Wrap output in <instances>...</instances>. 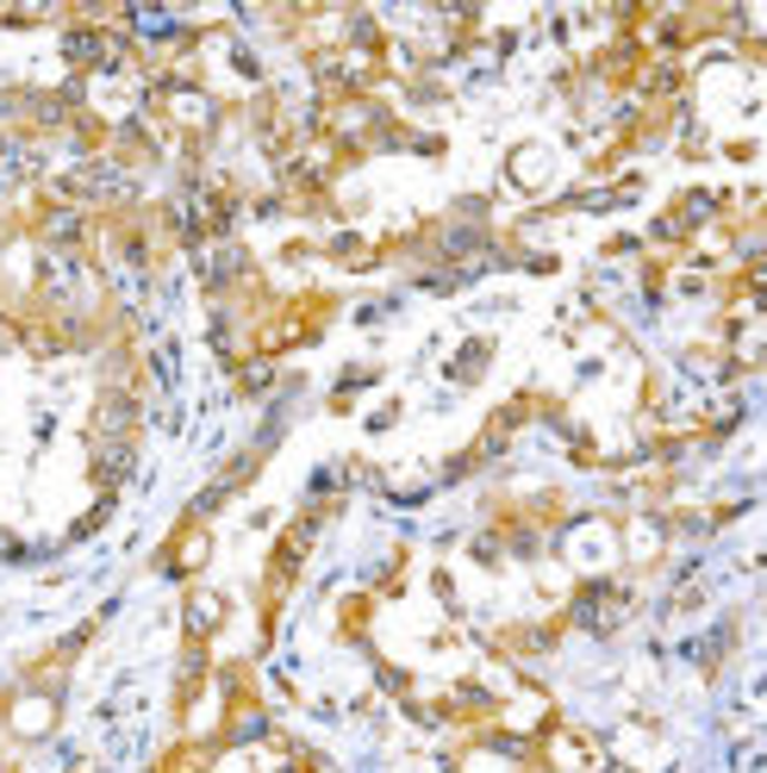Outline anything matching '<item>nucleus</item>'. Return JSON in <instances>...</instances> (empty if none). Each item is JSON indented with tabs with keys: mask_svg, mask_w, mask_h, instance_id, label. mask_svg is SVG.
Wrapping results in <instances>:
<instances>
[{
	"mask_svg": "<svg viewBox=\"0 0 767 773\" xmlns=\"http://www.w3.org/2000/svg\"><path fill=\"white\" fill-rule=\"evenodd\" d=\"M568 617H574L580 631H593V636H611L618 624L630 617V586L618 581H587L574 593V605H568Z\"/></svg>",
	"mask_w": 767,
	"mask_h": 773,
	"instance_id": "1",
	"label": "nucleus"
},
{
	"mask_svg": "<svg viewBox=\"0 0 767 773\" xmlns=\"http://www.w3.org/2000/svg\"><path fill=\"white\" fill-rule=\"evenodd\" d=\"M481 368H486V344H469V356L455 363V375H462V380H474V375H481Z\"/></svg>",
	"mask_w": 767,
	"mask_h": 773,
	"instance_id": "4",
	"label": "nucleus"
},
{
	"mask_svg": "<svg viewBox=\"0 0 767 773\" xmlns=\"http://www.w3.org/2000/svg\"><path fill=\"white\" fill-rule=\"evenodd\" d=\"M200 562H206V531H200V518H188V524H181V537L163 549V568H169V574H194Z\"/></svg>",
	"mask_w": 767,
	"mask_h": 773,
	"instance_id": "2",
	"label": "nucleus"
},
{
	"mask_svg": "<svg viewBox=\"0 0 767 773\" xmlns=\"http://www.w3.org/2000/svg\"><path fill=\"white\" fill-rule=\"evenodd\" d=\"M225 612H232V605H225L219 593H188V643H206V636L225 624Z\"/></svg>",
	"mask_w": 767,
	"mask_h": 773,
	"instance_id": "3",
	"label": "nucleus"
}]
</instances>
